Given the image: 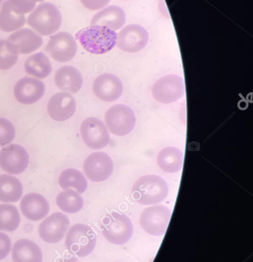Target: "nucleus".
<instances>
[{
	"mask_svg": "<svg viewBox=\"0 0 253 262\" xmlns=\"http://www.w3.org/2000/svg\"><path fill=\"white\" fill-rule=\"evenodd\" d=\"M75 38L89 53L102 55L116 46L117 33L103 26H91L77 32Z\"/></svg>",
	"mask_w": 253,
	"mask_h": 262,
	"instance_id": "f257e3e1",
	"label": "nucleus"
},
{
	"mask_svg": "<svg viewBox=\"0 0 253 262\" xmlns=\"http://www.w3.org/2000/svg\"><path fill=\"white\" fill-rule=\"evenodd\" d=\"M169 194L167 183L160 177L146 175L140 177L132 186L133 200L139 204L157 205L166 200Z\"/></svg>",
	"mask_w": 253,
	"mask_h": 262,
	"instance_id": "f03ea898",
	"label": "nucleus"
},
{
	"mask_svg": "<svg viewBox=\"0 0 253 262\" xmlns=\"http://www.w3.org/2000/svg\"><path fill=\"white\" fill-rule=\"evenodd\" d=\"M62 15L55 5L50 3H40L28 16L26 23L35 32L49 36L60 30Z\"/></svg>",
	"mask_w": 253,
	"mask_h": 262,
	"instance_id": "7ed1b4c3",
	"label": "nucleus"
},
{
	"mask_svg": "<svg viewBox=\"0 0 253 262\" xmlns=\"http://www.w3.org/2000/svg\"><path fill=\"white\" fill-rule=\"evenodd\" d=\"M101 230L105 238L116 246L126 244L133 235V226L130 219L116 212H111L103 217Z\"/></svg>",
	"mask_w": 253,
	"mask_h": 262,
	"instance_id": "20e7f679",
	"label": "nucleus"
},
{
	"mask_svg": "<svg viewBox=\"0 0 253 262\" xmlns=\"http://www.w3.org/2000/svg\"><path fill=\"white\" fill-rule=\"evenodd\" d=\"M96 245V235L87 225H73L68 231L65 246L70 253L84 258L93 252Z\"/></svg>",
	"mask_w": 253,
	"mask_h": 262,
	"instance_id": "39448f33",
	"label": "nucleus"
},
{
	"mask_svg": "<svg viewBox=\"0 0 253 262\" xmlns=\"http://www.w3.org/2000/svg\"><path fill=\"white\" fill-rule=\"evenodd\" d=\"M172 212L163 205H155L146 208L140 217L142 229L150 235L162 236L166 233Z\"/></svg>",
	"mask_w": 253,
	"mask_h": 262,
	"instance_id": "423d86ee",
	"label": "nucleus"
},
{
	"mask_svg": "<svg viewBox=\"0 0 253 262\" xmlns=\"http://www.w3.org/2000/svg\"><path fill=\"white\" fill-rule=\"evenodd\" d=\"M105 122L112 134L125 136L132 132L137 123L135 114L126 104H115L105 115Z\"/></svg>",
	"mask_w": 253,
	"mask_h": 262,
	"instance_id": "0eeeda50",
	"label": "nucleus"
},
{
	"mask_svg": "<svg viewBox=\"0 0 253 262\" xmlns=\"http://www.w3.org/2000/svg\"><path fill=\"white\" fill-rule=\"evenodd\" d=\"M152 94L154 99L158 102L172 104L184 96V80L177 75L162 77L154 84Z\"/></svg>",
	"mask_w": 253,
	"mask_h": 262,
	"instance_id": "6e6552de",
	"label": "nucleus"
},
{
	"mask_svg": "<svg viewBox=\"0 0 253 262\" xmlns=\"http://www.w3.org/2000/svg\"><path fill=\"white\" fill-rule=\"evenodd\" d=\"M46 50L55 61L67 62L76 55L77 44L70 33L60 32L50 37Z\"/></svg>",
	"mask_w": 253,
	"mask_h": 262,
	"instance_id": "1a4fd4ad",
	"label": "nucleus"
},
{
	"mask_svg": "<svg viewBox=\"0 0 253 262\" xmlns=\"http://www.w3.org/2000/svg\"><path fill=\"white\" fill-rule=\"evenodd\" d=\"M148 41L149 33L145 28L138 24L126 26L117 34V47L129 53L143 50Z\"/></svg>",
	"mask_w": 253,
	"mask_h": 262,
	"instance_id": "9d476101",
	"label": "nucleus"
},
{
	"mask_svg": "<svg viewBox=\"0 0 253 262\" xmlns=\"http://www.w3.org/2000/svg\"><path fill=\"white\" fill-rule=\"evenodd\" d=\"M29 160L27 151L20 145L10 144L0 151V167L7 173L18 175L24 172Z\"/></svg>",
	"mask_w": 253,
	"mask_h": 262,
	"instance_id": "9b49d317",
	"label": "nucleus"
},
{
	"mask_svg": "<svg viewBox=\"0 0 253 262\" xmlns=\"http://www.w3.org/2000/svg\"><path fill=\"white\" fill-rule=\"evenodd\" d=\"M69 218L62 212H55L45 219L38 227L40 238L49 244L60 243L69 227Z\"/></svg>",
	"mask_w": 253,
	"mask_h": 262,
	"instance_id": "f8f14e48",
	"label": "nucleus"
},
{
	"mask_svg": "<svg viewBox=\"0 0 253 262\" xmlns=\"http://www.w3.org/2000/svg\"><path fill=\"white\" fill-rule=\"evenodd\" d=\"M113 162L106 152L90 154L83 163V170L88 179L92 182H103L112 175Z\"/></svg>",
	"mask_w": 253,
	"mask_h": 262,
	"instance_id": "ddd939ff",
	"label": "nucleus"
},
{
	"mask_svg": "<svg viewBox=\"0 0 253 262\" xmlns=\"http://www.w3.org/2000/svg\"><path fill=\"white\" fill-rule=\"evenodd\" d=\"M80 132L83 141L91 149H100L109 144V131L98 118H86L82 123Z\"/></svg>",
	"mask_w": 253,
	"mask_h": 262,
	"instance_id": "4468645a",
	"label": "nucleus"
},
{
	"mask_svg": "<svg viewBox=\"0 0 253 262\" xmlns=\"http://www.w3.org/2000/svg\"><path fill=\"white\" fill-rule=\"evenodd\" d=\"M6 46L12 52L18 54H30L43 46L42 36L30 29H18L11 34L6 40Z\"/></svg>",
	"mask_w": 253,
	"mask_h": 262,
	"instance_id": "2eb2a0df",
	"label": "nucleus"
},
{
	"mask_svg": "<svg viewBox=\"0 0 253 262\" xmlns=\"http://www.w3.org/2000/svg\"><path fill=\"white\" fill-rule=\"evenodd\" d=\"M46 85L43 81L25 77L17 81L14 86L13 95L16 101L26 105L40 101L45 94Z\"/></svg>",
	"mask_w": 253,
	"mask_h": 262,
	"instance_id": "dca6fc26",
	"label": "nucleus"
},
{
	"mask_svg": "<svg viewBox=\"0 0 253 262\" xmlns=\"http://www.w3.org/2000/svg\"><path fill=\"white\" fill-rule=\"evenodd\" d=\"M92 90L97 98L106 102L119 99L123 92L121 80L112 74H103L95 78Z\"/></svg>",
	"mask_w": 253,
	"mask_h": 262,
	"instance_id": "f3484780",
	"label": "nucleus"
},
{
	"mask_svg": "<svg viewBox=\"0 0 253 262\" xmlns=\"http://www.w3.org/2000/svg\"><path fill=\"white\" fill-rule=\"evenodd\" d=\"M76 110L75 98L67 92L55 94L47 104L48 114L54 121H64L69 119Z\"/></svg>",
	"mask_w": 253,
	"mask_h": 262,
	"instance_id": "a211bd4d",
	"label": "nucleus"
},
{
	"mask_svg": "<svg viewBox=\"0 0 253 262\" xmlns=\"http://www.w3.org/2000/svg\"><path fill=\"white\" fill-rule=\"evenodd\" d=\"M20 209L27 220L37 222L46 217L50 210V207L45 197L40 194L32 192L22 199Z\"/></svg>",
	"mask_w": 253,
	"mask_h": 262,
	"instance_id": "6ab92c4d",
	"label": "nucleus"
},
{
	"mask_svg": "<svg viewBox=\"0 0 253 262\" xmlns=\"http://www.w3.org/2000/svg\"><path fill=\"white\" fill-rule=\"evenodd\" d=\"M126 13L122 8L109 6L97 12L91 21V26H100L111 30H119L126 23Z\"/></svg>",
	"mask_w": 253,
	"mask_h": 262,
	"instance_id": "aec40b11",
	"label": "nucleus"
},
{
	"mask_svg": "<svg viewBox=\"0 0 253 262\" xmlns=\"http://www.w3.org/2000/svg\"><path fill=\"white\" fill-rule=\"evenodd\" d=\"M55 85L62 91L76 93L83 86L81 73L72 66L60 68L54 77Z\"/></svg>",
	"mask_w": 253,
	"mask_h": 262,
	"instance_id": "412c9836",
	"label": "nucleus"
},
{
	"mask_svg": "<svg viewBox=\"0 0 253 262\" xmlns=\"http://www.w3.org/2000/svg\"><path fill=\"white\" fill-rule=\"evenodd\" d=\"M12 259L13 262H43V252L34 242L20 239L12 247Z\"/></svg>",
	"mask_w": 253,
	"mask_h": 262,
	"instance_id": "4be33fe9",
	"label": "nucleus"
},
{
	"mask_svg": "<svg viewBox=\"0 0 253 262\" xmlns=\"http://www.w3.org/2000/svg\"><path fill=\"white\" fill-rule=\"evenodd\" d=\"M184 155L178 148L169 146L164 148L157 156V163L162 170L168 173L180 172L183 166Z\"/></svg>",
	"mask_w": 253,
	"mask_h": 262,
	"instance_id": "5701e85b",
	"label": "nucleus"
},
{
	"mask_svg": "<svg viewBox=\"0 0 253 262\" xmlns=\"http://www.w3.org/2000/svg\"><path fill=\"white\" fill-rule=\"evenodd\" d=\"M25 72L36 78H46L52 72V68L49 58L43 52L34 54L26 59Z\"/></svg>",
	"mask_w": 253,
	"mask_h": 262,
	"instance_id": "b1692460",
	"label": "nucleus"
},
{
	"mask_svg": "<svg viewBox=\"0 0 253 262\" xmlns=\"http://www.w3.org/2000/svg\"><path fill=\"white\" fill-rule=\"evenodd\" d=\"M23 192L21 182L10 175H0V202L16 203Z\"/></svg>",
	"mask_w": 253,
	"mask_h": 262,
	"instance_id": "393cba45",
	"label": "nucleus"
},
{
	"mask_svg": "<svg viewBox=\"0 0 253 262\" xmlns=\"http://www.w3.org/2000/svg\"><path fill=\"white\" fill-rule=\"evenodd\" d=\"M26 23L25 15L15 13L9 6L8 0L3 2L0 10V30L12 32L21 29Z\"/></svg>",
	"mask_w": 253,
	"mask_h": 262,
	"instance_id": "a878e982",
	"label": "nucleus"
},
{
	"mask_svg": "<svg viewBox=\"0 0 253 262\" xmlns=\"http://www.w3.org/2000/svg\"><path fill=\"white\" fill-rule=\"evenodd\" d=\"M56 204L63 212L75 214L80 212L84 206V200L80 193L73 189H65L56 197Z\"/></svg>",
	"mask_w": 253,
	"mask_h": 262,
	"instance_id": "bb28decb",
	"label": "nucleus"
},
{
	"mask_svg": "<svg viewBox=\"0 0 253 262\" xmlns=\"http://www.w3.org/2000/svg\"><path fill=\"white\" fill-rule=\"evenodd\" d=\"M59 183L62 189H75L78 193H83L87 189L88 182L80 171L75 169H65L60 174Z\"/></svg>",
	"mask_w": 253,
	"mask_h": 262,
	"instance_id": "cd10ccee",
	"label": "nucleus"
},
{
	"mask_svg": "<svg viewBox=\"0 0 253 262\" xmlns=\"http://www.w3.org/2000/svg\"><path fill=\"white\" fill-rule=\"evenodd\" d=\"M20 212L15 206L0 204V231L13 232L20 225Z\"/></svg>",
	"mask_w": 253,
	"mask_h": 262,
	"instance_id": "c85d7f7f",
	"label": "nucleus"
},
{
	"mask_svg": "<svg viewBox=\"0 0 253 262\" xmlns=\"http://www.w3.org/2000/svg\"><path fill=\"white\" fill-rule=\"evenodd\" d=\"M18 55L6 46V40H0V70H7L15 66Z\"/></svg>",
	"mask_w": 253,
	"mask_h": 262,
	"instance_id": "c756f323",
	"label": "nucleus"
},
{
	"mask_svg": "<svg viewBox=\"0 0 253 262\" xmlns=\"http://www.w3.org/2000/svg\"><path fill=\"white\" fill-rule=\"evenodd\" d=\"M15 137V129L10 121L0 118V146L11 143Z\"/></svg>",
	"mask_w": 253,
	"mask_h": 262,
	"instance_id": "7c9ffc66",
	"label": "nucleus"
},
{
	"mask_svg": "<svg viewBox=\"0 0 253 262\" xmlns=\"http://www.w3.org/2000/svg\"><path fill=\"white\" fill-rule=\"evenodd\" d=\"M8 3L10 9L18 15H25L35 7V3L29 0H8Z\"/></svg>",
	"mask_w": 253,
	"mask_h": 262,
	"instance_id": "2f4dec72",
	"label": "nucleus"
},
{
	"mask_svg": "<svg viewBox=\"0 0 253 262\" xmlns=\"http://www.w3.org/2000/svg\"><path fill=\"white\" fill-rule=\"evenodd\" d=\"M12 249V241L6 234L0 232V261L8 256Z\"/></svg>",
	"mask_w": 253,
	"mask_h": 262,
	"instance_id": "473e14b6",
	"label": "nucleus"
},
{
	"mask_svg": "<svg viewBox=\"0 0 253 262\" xmlns=\"http://www.w3.org/2000/svg\"><path fill=\"white\" fill-rule=\"evenodd\" d=\"M111 0H80L82 5L89 10L96 11L106 7Z\"/></svg>",
	"mask_w": 253,
	"mask_h": 262,
	"instance_id": "72a5a7b5",
	"label": "nucleus"
},
{
	"mask_svg": "<svg viewBox=\"0 0 253 262\" xmlns=\"http://www.w3.org/2000/svg\"><path fill=\"white\" fill-rule=\"evenodd\" d=\"M63 262H78V260H77V258H75V257H72V258L65 260Z\"/></svg>",
	"mask_w": 253,
	"mask_h": 262,
	"instance_id": "f704fd0d",
	"label": "nucleus"
},
{
	"mask_svg": "<svg viewBox=\"0 0 253 262\" xmlns=\"http://www.w3.org/2000/svg\"><path fill=\"white\" fill-rule=\"evenodd\" d=\"M29 1L32 2V3H34L36 4V3H41V2H43L44 0H29Z\"/></svg>",
	"mask_w": 253,
	"mask_h": 262,
	"instance_id": "c9c22d12",
	"label": "nucleus"
},
{
	"mask_svg": "<svg viewBox=\"0 0 253 262\" xmlns=\"http://www.w3.org/2000/svg\"><path fill=\"white\" fill-rule=\"evenodd\" d=\"M3 0H0V7L2 6V3H3Z\"/></svg>",
	"mask_w": 253,
	"mask_h": 262,
	"instance_id": "e433bc0d",
	"label": "nucleus"
}]
</instances>
